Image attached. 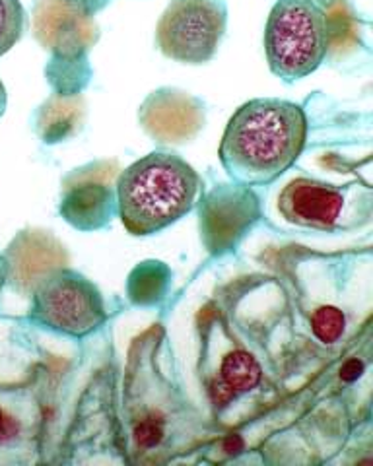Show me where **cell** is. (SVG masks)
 <instances>
[{
    "mask_svg": "<svg viewBox=\"0 0 373 466\" xmlns=\"http://www.w3.org/2000/svg\"><path fill=\"white\" fill-rule=\"evenodd\" d=\"M309 121L299 104L280 97H257L229 116L220 142V164L241 187L275 183L307 144Z\"/></svg>",
    "mask_w": 373,
    "mask_h": 466,
    "instance_id": "1",
    "label": "cell"
},
{
    "mask_svg": "<svg viewBox=\"0 0 373 466\" xmlns=\"http://www.w3.org/2000/svg\"><path fill=\"white\" fill-rule=\"evenodd\" d=\"M200 191L203 179L186 159L176 152L156 150L121 171L115 207L131 236L148 238L189 214Z\"/></svg>",
    "mask_w": 373,
    "mask_h": 466,
    "instance_id": "2",
    "label": "cell"
},
{
    "mask_svg": "<svg viewBox=\"0 0 373 466\" xmlns=\"http://www.w3.org/2000/svg\"><path fill=\"white\" fill-rule=\"evenodd\" d=\"M325 10L309 0H278L265 25L268 68L286 84L304 80L328 55Z\"/></svg>",
    "mask_w": 373,
    "mask_h": 466,
    "instance_id": "3",
    "label": "cell"
},
{
    "mask_svg": "<svg viewBox=\"0 0 373 466\" xmlns=\"http://www.w3.org/2000/svg\"><path fill=\"white\" fill-rule=\"evenodd\" d=\"M30 319L51 332L86 339L107 320L99 288L73 268H53L34 288Z\"/></svg>",
    "mask_w": 373,
    "mask_h": 466,
    "instance_id": "4",
    "label": "cell"
},
{
    "mask_svg": "<svg viewBox=\"0 0 373 466\" xmlns=\"http://www.w3.org/2000/svg\"><path fill=\"white\" fill-rule=\"evenodd\" d=\"M227 29L226 0H171L156 25V46L181 65H207Z\"/></svg>",
    "mask_w": 373,
    "mask_h": 466,
    "instance_id": "5",
    "label": "cell"
},
{
    "mask_svg": "<svg viewBox=\"0 0 373 466\" xmlns=\"http://www.w3.org/2000/svg\"><path fill=\"white\" fill-rule=\"evenodd\" d=\"M97 0H37L34 29L37 39L63 58L76 56L96 35L92 12Z\"/></svg>",
    "mask_w": 373,
    "mask_h": 466,
    "instance_id": "6",
    "label": "cell"
},
{
    "mask_svg": "<svg viewBox=\"0 0 373 466\" xmlns=\"http://www.w3.org/2000/svg\"><path fill=\"white\" fill-rule=\"evenodd\" d=\"M277 208L296 228L328 231L347 210V191L319 179L296 177L282 187Z\"/></svg>",
    "mask_w": 373,
    "mask_h": 466,
    "instance_id": "7",
    "label": "cell"
},
{
    "mask_svg": "<svg viewBox=\"0 0 373 466\" xmlns=\"http://www.w3.org/2000/svg\"><path fill=\"white\" fill-rule=\"evenodd\" d=\"M113 167L109 164H94L76 169L65 179L61 212L70 222L90 220L107 208L115 188H111Z\"/></svg>",
    "mask_w": 373,
    "mask_h": 466,
    "instance_id": "8",
    "label": "cell"
},
{
    "mask_svg": "<svg viewBox=\"0 0 373 466\" xmlns=\"http://www.w3.org/2000/svg\"><path fill=\"white\" fill-rule=\"evenodd\" d=\"M142 123L157 138L179 140L195 133L200 125V109L191 97L157 92L142 107Z\"/></svg>",
    "mask_w": 373,
    "mask_h": 466,
    "instance_id": "9",
    "label": "cell"
},
{
    "mask_svg": "<svg viewBox=\"0 0 373 466\" xmlns=\"http://www.w3.org/2000/svg\"><path fill=\"white\" fill-rule=\"evenodd\" d=\"M80 116L82 107L78 106V99L53 96L47 104H43V107L37 111V133L49 144L61 142L76 133V128L80 127Z\"/></svg>",
    "mask_w": 373,
    "mask_h": 466,
    "instance_id": "10",
    "label": "cell"
},
{
    "mask_svg": "<svg viewBox=\"0 0 373 466\" xmlns=\"http://www.w3.org/2000/svg\"><path fill=\"white\" fill-rule=\"evenodd\" d=\"M222 381L224 387L239 395V392H247L255 389L261 381V368L253 356L247 352H232L226 356L222 363Z\"/></svg>",
    "mask_w": 373,
    "mask_h": 466,
    "instance_id": "11",
    "label": "cell"
},
{
    "mask_svg": "<svg viewBox=\"0 0 373 466\" xmlns=\"http://www.w3.org/2000/svg\"><path fill=\"white\" fill-rule=\"evenodd\" d=\"M27 25L22 0H0V58L24 37Z\"/></svg>",
    "mask_w": 373,
    "mask_h": 466,
    "instance_id": "12",
    "label": "cell"
},
{
    "mask_svg": "<svg viewBox=\"0 0 373 466\" xmlns=\"http://www.w3.org/2000/svg\"><path fill=\"white\" fill-rule=\"evenodd\" d=\"M311 330L325 344L337 342L344 332V315L337 308H319L311 317Z\"/></svg>",
    "mask_w": 373,
    "mask_h": 466,
    "instance_id": "13",
    "label": "cell"
},
{
    "mask_svg": "<svg viewBox=\"0 0 373 466\" xmlns=\"http://www.w3.org/2000/svg\"><path fill=\"white\" fill-rule=\"evenodd\" d=\"M10 272H12V265L8 257L0 253V294H3V289L10 279Z\"/></svg>",
    "mask_w": 373,
    "mask_h": 466,
    "instance_id": "14",
    "label": "cell"
},
{
    "mask_svg": "<svg viewBox=\"0 0 373 466\" xmlns=\"http://www.w3.org/2000/svg\"><path fill=\"white\" fill-rule=\"evenodd\" d=\"M6 104H8L6 87H5V82H3V78H0V116L5 115V111H6Z\"/></svg>",
    "mask_w": 373,
    "mask_h": 466,
    "instance_id": "15",
    "label": "cell"
},
{
    "mask_svg": "<svg viewBox=\"0 0 373 466\" xmlns=\"http://www.w3.org/2000/svg\"><path fill=\"white\" fill-rule=\"evenodd\" d=\"M10 433V420L5 416L3 408H0V437H5Z\"/></svg>",
    "mask_w": 373,
    "mask_h": 466,
    "instance_id": "16",
    "label": "cell"
},
{
    "mask_svg": "<svg viewBox=\"0 0 373 466\" xmlns=\"http://www.w3.org/2000/svg\"><path fill=\"white\" fill-rule=\"evenodd\" d=\"M309 3H315V5H319V6L323 8L325 5H328V3H331V0H309Z\"/></svg>",
    "mask_w": 373,
    "mask_h": 466,
    "instance_id": "17",
    "label": "cell"
}]
</instances>
